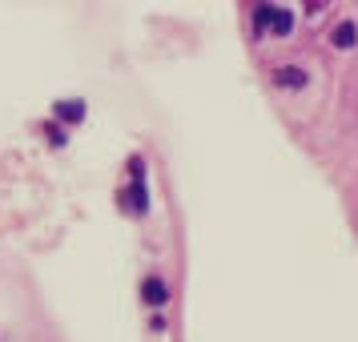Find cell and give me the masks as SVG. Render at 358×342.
Returning a JSON list of instances; mask_svg holds the SVG:
<instances>
[{"instance_id":"obj_1","label":"cell","mask_w":358,"mask_h":342,"mask_svg":"<svg viewBox=\"0 0 358 342\" xmlns=\"http://www.w3.org/2000/svg\"><path fill=\"white\" fill-rule=\"evenodd\" d=\"M129 169H133V185L121 194V206H125V213H133V218H141V213L149 210V197H145V165H141V157H133L129 162Z\"/></svg>"},{"instance_id":"obj_2","label":"cell","mask_w":358,"mask_h":342,"mask_svg":"<svg viewBox=\"0 0 358 342\" xmlns=\"http://www.w3.org/2000/svg\"><path fill=\"white\" fill-rule=\"evenodd\" d=\"M254 24H258V29H270V33H278V36H286L294 17H290V8H282V4H258V8H254Z\"/></svg>"},{"instance_id":"obj_3","label":"cell","mask_w":358,"mask_h":342,"mask_svg":"<svg viewBox=\"0 0 358 342\" xmlns=\"http://www.w3.org/2000/svg\"><path fill=\"white\" fill-rule=\"evenodd\" d=\"M141 298H145L149 306H165L169 302V286H165L162 278H145L141 282Z\"/></svg>"},{"instance_id":"obj_4","label":"cell","mask_w":358,"mask_h":342,"mask_svg":"<svg viewBox=\"0 0 358 342\" xmlns=\"http://www.w3.org/2000/svg\"><path fill=\"white\" fill-rule=\"evenodd\" d=\"M274 81L282 85V89H302V85H306V73H302V69H278Z\"/></svg>"},{"instance_id":"obj_5","label":"cell","mask_w":358,"mask_h":342,"mask_svg":"<svg viewBox=\"0 0 358 342\" xmlns=\"http://www.w3.org/2000/svg\"><path fill=\"white\" fill-rule=\"evenodd\" d=\"M57 117H61V121H81L85 105L81 101H57Z\"/></svg>"},{"instance_id":"obj_6","label":"cell","mask_w":358,"mask_h":342,"mask_svg":"<svg viewBox=\"0 0 358 342\" xmlns=\"http://www.w3.org/2000/svg\"><path fill=\"white\" fill-rule=\"evenodd\" d=\"M334 45H338V49H350V45H355V24H338V29H334Z\"/></svg>"}]
</instances>
